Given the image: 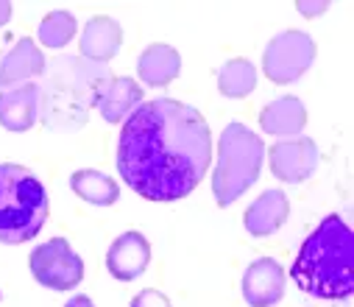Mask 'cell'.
Returning <instances> with one entry per match:
<instances>
[{"label": "cell", "mask_w": 354, "mask_h": 307, "mask_svg": "<svg viewBox=\"0 0 354 307\" xmlns=\"http://www.w3.org/2000/svg\"><path fill=\"white\" fill-rule=\"evenodd\" d=\"M209 126L198 109L182 100H142L123 123L118 170L148 201H179L190 195L209 170Z\"/></svg>", "instance_id": "1"}, {"label": "cell", "mask_w": 354, "mask_h": 307, "mask_svg": "<svg viewBox=\"0 0 354 307\" xmlns=\"http://www.w3.org/2000/svg\"><path fill=\"white\" fill-rule=\"evenodd\" d=\"M39 84V118L53 132H78L112 81L106 64L81 56L53 59Z\"/></svg>", "instance_id": "2"}, {"label": "cell", "mask_w": 354, "mask_h": 307, "mask_svg": "<svg viewBox=\"0 0 354 307\" xmlns=\"http://www.w3.org/2000/svg\"><path fill=\"white\" fill-rule=\"evenodd\" d=\"M354 235L340 216H326L315 232L304 240L296 263V285L315 299H346L351 296Z\"/></svg>", "instance_id": "3"}, {"label": "cell", "mask_w": 354, "mask_h": 307, "mask_svg": "<svg viewBox=\"0 0 354 307\" xmlns=\"http://www.w3.org/2000/svg\"><path fill=\"white\" fill-rule=\"evenodd\" d=\"M48 213L50 201L42 182L23 165H0V243L17 246L34 240Z\"/></svg>", "instance_id": "4"}, {"label": "cell", "mask_w": 354, "mask_h": 307, "mask_svg": "<svg viewBox=\"0 0 354 307\" xmlns=\"http://www.w3.org/2000/svg\"><path fill=\"white\" fill-rule=\"evenodd\" d=\"M265 159V143L243 123H229L218 140V162L212 170V193L221 207L234 204L257 179Z\"/></svg>", "instance_id": "5"}, {"label": "cell", "mask_w": 354, "mask_h": 307, "mask_svg": "<svg viewBox=\"0 0 354 307\" xmlns=\"http://www.w3.org/2000/svg\"><path fill=\"white\" fill-rule=\"evenodd\" d=\"M315 62V40L307 31H282L277 34L262 53V70L271 84L299 81Z\"/></svg>", "instance_id": "6"}, {"label": "cell", "mask_w": 354, "mask_h": 307, "mask_svg": "<svg viewBox=\"0 0 354 307\" xmlns=\"http://www.w3.org/2000/svg\"><path fill=\"white\" fill-rule=\"evenodd\" d=\"M31 274L50 290H70L84 279V263L64 238H53L31 252Z\"/></svg>", "instance_id": "7"}, {"label": "cell", "mask_w": 354, "mask_h": 307, "mask_svg": "<svg viewBox=\"0 0 354 307\" xmlns=\"http://www.w3.org/2000/svg\"><path fill=\"white\" fill-rule=\"evenodd\" d=\"M318 168V146L313 137H285L271 146V173L285 184L307 182Z\"/></svg>", "instance_id": "8"}, {"label": "cell", "mask_w": 354, "mask_h": 307, "mask_svg": "<svg viewBox=\"0 0 354 307\" xmlns=\"http://www.w3.org/2000/svg\"><path fill=\"white\" fill-rule=\"evenodd\" d=\"M285 296V271L274 257L251 263L243 274V299L248 307H271Z\"/></svg>", "instance_id": "9"}, {"label": "cell", "mask_w": 354, "mask_h": 307, "mask_svg": "<svg viewBox=\"0 0 354 307\" xmlns=\"http://www.w3.org/2000/svg\"><path fill=\"white\" fill-rule=\"evenodd\" d=\"M151 263V243L140 232H123L106 252V271L120 279L131 282L137 279Z\"/></svg>", "instance_id": "10"}, {"label": "cell", "mask_w": 354, "mask_h": 307, "mask_svg": "<svg viewBox=\"0 0 354 307\" xmlns=\"http://www.w3.org/2000/svg\"><path fill=\"white\" fill-rule=\"evenodd\" d=\"M39 118V87L17 84L0 89V123L9 132H28Z\"/></svg>", "instance_id": "11"}, {"label": "cell", "mask_w": 354, "mask_h": 307, "mask_svg": "<svg viewBox=\"0 0 354 307\" xmlns=\"http://www.w3.org/2000/svg\"><path fill=\"white\" fill-rule=\"evenodd\" d=\"M123 45V28L115 17L98 15L84 26L78 48H81V59L95 62V64H106L109 59H115V53Z\"/></svg>", "instance_id": "12"}, {"label": "cell", "mask_w": 354, "mask_h": 307, "mask_svg": "<svg viewBox=\"0 0 354 307\" xmlns=\"http://www.w3.org/2000/svg\"><path fill=\"white\" fill-rule=\"evenodd\" d=\"M45 73V53L34 40H17V45L0 62V89L28 84Z\"/></svg>", "instance_id": "13"}, {"label": "cell", "mask_w": 354, "mask_h": 307, "mask_svg": "<svg viewBox=\"0 0 354 307\" xmlns=\"http://www.w3.org/2000/svg\"><path fill=\"white\" fill-rule=\"evenodd\" d=\"M288 216H290V201H288V195H285L282 190H265V193L251 204V207L245 210L243 224H245L248 235H254V238H268V235H274L277 229L285 227Z\"/></svg>", "instance_id": "14"}, {"label": "cell", "mask_w": 354, "mask_h": 307, "mask_svg": "<svg viewBox=\"0 0 354 307\" xmlns=\"http://www.w3.org/2000/svg\"><path fill=\"white\" fill-rule=\"evenodd\" d=\"M259 126L265 134H277V137H296L307 126V109L299 98L282 95L274 98L268 107L259 112Z\"/></svg>", "instance_id": "15"}, {"label": "cell", "mask_w": 354, "mask_h": 307, "mask_svg": "<svg viewBox=\"0 0 354 307\" xmlns=\"http://www.w3.org/2000/svg\"><path fill=\"white\" fill-rule=\"evenodd\" d=\"M137 73L148 87H167L182 73V56L170 45H148L137 59Z\"/></svg>", "instance_id": "16"}, {"label": "cell", "mask_w": 354, "mask_h": 307, "mask_svg": "<svg viewBox=\"0 0 354 307\" xmlns=\"http://www.w3.org/2000/svg\"><path fill=\"white\" fill-rule=\"evenodd\" d=\"M140 104H142V89L137 87V81L129 78V76H115L106 84V89H104V95L98 100V112H101V118L106 123H120Z\"/></svg>", "instance_id": "17"}, {"label": "cell", "mask_w": 354, "mask_h": 307, "mask_svg": "<svg viewBox=\"0 0 354 307\" xmlns=\"http://www.w3.org/2000/svg\"><path fill=\"white\" fill-rule=\"evenodd\" d=\"M70 187H73V193L78 198L95 204V207H109V204H115L120 198L118 182L104 170H90V168L75 170L70 176Z\"/></svg>", "instance_id": "18"}, {"label": "cell", "mask_w": 354, "mask_h": 307, "mask_svg": "<svg viewBox=\"0 0 354 307\" xmlns=\"http://www.w3.org/2000/svg\"><path fill=\"white\" fill-rule=\"evenodd\" d=\"M257 87V67L245 59H232L218 70V89L226 98H245Z\"/></svg>", "instance_id": "19"}, {"label": "cell", "mask_w": 354, "mask_h": 307, "mask_svg": "<svg viewBox=\"0 0 354 307\" xmlns=\"http://www.w3.org/2000/svg\"><path fill=\"white\" fill-rule=\"evenodd\" d=\"M75 28H78V23H75V17H73L70 12H50V15L39 23L37 40H39L45 48L59 51V48H64V45L75 37Z\"/></svg>", "instance_id": "20"}, {"label": "cell", "mask_w": 354, "mask_h": 307, "mask_svg": "<svg viewBox=\"0 0 354 307\" xmlns=\"http://www.w3.org/2000/svg\"><path fill=\"white\" fill-rule=\"evenodd\" d=\"M131 307H170V299L153 288L148 290H140L134 299H131Z\"/></svg>", "instance_id": "21"}, {"label": "cell", "mask_w": 354, "mask_h": 307, "mask_svg": "<svg viewBox=\"0 0 354 307\" xmlns=\"http://www.w3.org/2000/svg\"><path fill=\"white\" fill-rule=\"evenodd\" d=\"M299 12L307 15V17H315V15H324V12H326V3H304V0H301Z\"/></svg>", "instance_id": "22"}, {"label": "cell", "mask_w": 354, "mask_h": 307, "mask_svg": "<svg viewBox=\"0 0 354 307\" xmlns=\"http://www.w3.org/2000/svg\"><path fill=\"white\" fill-rule=\"evenodd\" d=\"M64 307H95V304H93V299H90V296H73Z\"/></svg>", "instance_id": "23"}, {"label": "cell", "mask_w": 354, "mask_h": 307, "mask_svg": "<svg viewBox=\"0 0 354 307\" xmlns=\"http://www.w3.org/2000/svg\"><path fill=\"white\" fill-rule=\"evenodd\" d=\"M12 20V3H6V0H0V26H6Z\"/></svg>", "instance_id": "24"}]
</instances>
